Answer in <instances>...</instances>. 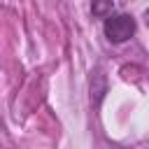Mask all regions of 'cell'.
Returning <instances> with one entry per match:
<instances>
[{
  "label": "cell",
  "mask_w": 149,
  "mask_h": 149,
  "mask_svg": "<svg viewBox=\"0 0 149 149\" xmlns=\"http://www.w3.org/2000/svg\"><path fill=\"white\" fill-rule=\"evenodd\" d=\"M102 30H105V37L112 44H121V42H126V40H130L135 35V21L128 14H114L112 12L105 19Z\"/></svg>",
  "instance_id": "6da1fadb"
},
{
  "label": "cell",
  "mask_w": 149,
  "mask_h": 149,
  "mask_svg": "<svg viewBox=\"0 0 149 149\" xmlns=\"http://www.w3.org/2000/svg\"><path fill=\"white\" fill-rule=\"evenodd\" d=\"M112 9H114V2L112 0H93V5H91L93 16H98V19H107L112 14Z\"/></svg>",
  "instance_id": "7a4b0ae2"
},
{
  "label": "cell",
  "mask_w": 149,
  "mask_h": 149,
  "mask_svg": "<svg viewBox=\"0 0 149 149\" xmlns=\"http://www.w3.org/2000/svg\"><path fill=\"white\" fill-rule=\"evenodd\" d=\"M144 23H147V28H149V9L144 12Z\"/></svg>",
  "instance_id": "3957f363"
}]
</instances>
